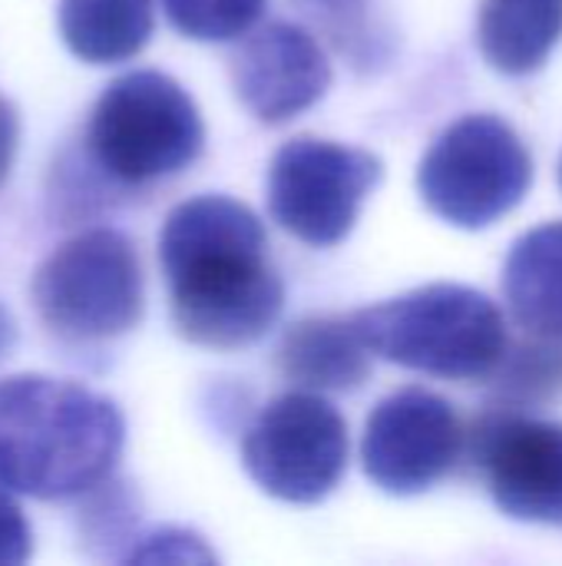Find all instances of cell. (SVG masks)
<instances>
[{"instance_id":"cell-1","label":"cell","mask_w":562,"mask_h":566,"mask_svg":"<svg viewBox=\"0 0 562 566\" xmlns=\"http://www.w3.org/2000/svg\"><path fill=\"white\" fill-rule=\"evenodd\" d=\"M172 322L202 348H245L282 315L285 289L268 259L262 219L229 199L176 206L159 235Z\"/></svg>"},{"instance_id":"cell-2","label":"cell","mask_w":562,"mask_h":566,"mask_svg":"<svg viewBox=\"0 0 562 566\" xmlns=\"http://www.w3.org/2000/svg\"><path fill=\"white\" fill-rule=\"evenodd\" d=\"M113 401L46 375L0 381V488L66 501L99 488L123 451Z\"/></svg>"},{"instance_id":"cell-3","label":"cell","mask_w":562,"mask_h":566,"mask_svg":"<svg viewBox=\"0 0 562 566\" xmlns=\"http://www.w3.org/2000/svg\"><path fill=\"white\" fill-rule=\"evenodd\" d=\"M351 322L371 355L447 381L494 378L510 348L497 302L457 282L404 292Z\"/></svg>"},{"instance_id":"cell-4","label":"cell","mask_w":562,"mask_h":566,"mask_svg":"<svg viewBox=\"0 0 562 566\" xmlns=\"http://www.w3.org/2000/svg\"><path fill=\"white\" fill-rule=\"evenodd\" d=\"M205 143L192 96L166 73L136 70L113 80L93 106L89 153L106 176L146 186L185 169Z\"/></svg>"},{"instance_id":"cell-5","label":"cell","mask_w":562,"mask_h":566,"mask_svg":"<svg viewBox=\"0 0 562 566\" xmlns=\"http://www.w3.org/2000/svg\"><path fill=\"white\" fill-rule=\"evenodd\" d=\"M533 182V159L520 133L490 113L460 116L424 153L421 199L457 229H487L517 209Z\"/></svg>"},{"instance_id":"cell-6","label":"cell","mask_w":562,"mask_h":566,"mask_svg":"<svg viewBox=\"0 0 562 566\" xmlns=\"http://www.w3.org/2000/svg\"><path fill=\"white\" fill-rule=\"evenodd\" d=\"M43 325L66 342H109L142 315L136 249L116 229H89L63 242L33 275Z\"/></svg>"},{"instance_id":"cell-7","label":"cell","mask_w":562,"mask_h":566,"mask_svg":"<svg viewBox=\"0 0 562 566\" xmlns=\"http://www.w3.org/2000/svg\"><path fill=\"white\" fill-rule=\"evenodd\" d=\"M381 172V159L368 149L298 136L275 153L268 169L272 219L308 245H338Z\"/></svg>"},{"instance_id":"cell-8","label":"cell","mask_w":562,"mask_h":566,"mask_svg":"<svg viewBox=\"0 0 562 566\" xmlns=\"http://www.w3.org/2000/svg\"><path fill=\"white\" fill-rule=\"evenodd\" d=\"M248 478L288 504L325 501L348 468V424L318 391L275 398L242 441Z\"/></svg>"},{"instance_id":"cell-9","label":"cell","mask_w":562,"mask_h":566,"mask_svg":"<svg viewBox=\"0 0 562 566\" xmlns=\"http://www.w3.org/2000/svg\"><path fill=\"white\" fill-rule=\"evenodd\" d=\"M464 454V424L454 405L427 388L384 398L364 428V474L394 497H414L444 481Z\"/></svg>"},{"instance_id":"cell-10","label":"cell","mask_w":562,"mask_h":566,"mask_svg":"<svg viewBox=\"0 0 562 566\" xmlns=\"http://www.w3.org/2000/svg\"><path fill=\"white\" fill-rule=\"evenodd\" d=\"M474 451L487 494L507 517L562 527V424L497 411L480 421Z\"/></svg>"},{"instance_id":"cell-11","label":"cell","mask_w":562,"mask_h":566,"mask_svg":"<svg viewBox=\"0 0 562 566\" xmlns=\"http://www.w3.org/2000/svg\"><path fill=\"white\" fill-rule=\"evenodd\" d=\"M232 80L252 116L262 123H288L325 96L331 63L308 30L295 23H268L235 53Z\"/></svg>"},{"instance_id":"cell-12","label":"cell","mask_w":562,"mask_h":566,"mask_svg":"<svg viewBox=\"0 0 562 566\" xmlns=\"http://www.w3.org/2000/svg\"><path fill=\"white\" fill-rule=\"evenodd\" d=\"M503 295L527 335L562 342V222L537 226L513 242Z\"/></svg>"},{"instance_id":"cell-13","label":"cell","mask_w":562,"mask_h":566,"mask_svg":"<svg viewBox=\"0 0 562 566\" xmlns=\"http://www.w3.org/2000/svg\"><path fill=\"white\" fill-rule=\"evenodd\" d=\"M278 365L301 391H354L371 375V352L351 318H305L285 335Z\"/></svg>"},{"instance_id":"cell-14","label":"cell","mask_w":562,"mask_h":566,"mask_svg":"<svg viewBox=\"0 0 562 566\" xmlns=\"http://www.w3.org/2000/svg\"><path fill=\"white\" fill-rule=\"evenodd\" d=\"M477 40L494 70L537 73L562 40V0H480Z\"/></svg>"},{"instance_id":"cell-15","label":"cell","mask_w":562,"mask_h":566,"mask_svg":"<svg viewBox=\"0 0 562 566\" xmlns=\"http://www.w3.org/2000/svg\"><path fill=\"white\" fill-rule=\"evenodd\" d=\"M56 23L79 60L123 63L152 36V0H60Z\"/></svg>"},{"instance_id":"cell-16","label":"cell","mask_w":562,"mask_h":566,"mask_svg":"<svg viewBox=\"0 0 562 566\" xmlns=\"http://www.w3.org/2000/svg\"><path fill=\"white\" fill-rule=\"evenodd\" d=\"M172 27L202 43L245 36L265 10V0H162Z\"/></svg>"},{"instance_id":"cell-17","label":"cell","mask_w":562,"mask_h":566,"mask_svg":"<svg viewBox=\"0 0 562 566\" xmlns=\"http://www.w3.org/2000/svg\"><path fill=\"white\" fill-rule=\"evenodd\" d=\"M523 348H517L510 355H503L497 375L500 381H507V391L513 398H543L562 388V342H550V338H533ZM494 375V378H497Z\"/></svg>"},{"instance_id":"cell-18","label":"cell","mask_w":562,"mask_h":566,"mask_svg":"<svg viewBox=\"0 0 562 566\" xmlns=\"http://www.w3.org/2000/svg\"><path fill=\"white\" fill-rule=\"evenodd\" d=\"M129 564H212L215 554L185 531H156L149 537H142L129 554Z\"/></svg>"},{"instance_id":"cell-19","label":"cell","mask_w":562,"mask_h":566,"mask_svg":"<svg viewBox=\"0 0 562 566\" xmlns=\"http://www.w3.org/2000/svg\"><path fill=\"white\" fill-rule=\"evenodd\" d=\"M308 17H315L344 50L348 43L368 40V10L371 0H295Z\"/></svg>"},{"instance_id":"cell-20","label":"cell","mask_w":562,"mask_h":566,"mask_svg":"<svg viewBox=\"0 0 562 566\" xmlns=\"http://www.w3.org/2000/svg\"><path fill=\"white\" fill-rule=\"evenodd\" d=\"M33 537L20 507L10 501L7 488H0V566L23 564L30 557Z\"/></svg>"},{"instance_id":"cell-21","label":"cell","mask_w":562,"mask_h":566,"mask_svg":"<svg viewBox=\"0 0 562 566\" xmlns=\"http://www.w3.org/2000/svg\"><path fill=\"white\" fill-rule=\"evenodd\" d=\"M17 139H20L17 113H13V106L0 96V182H3L7 172H10V163H13V153H17Z\"/></svg>"},{"instance_id":"cell-22","label":"cell","mask_w":562,"mask_h":566,"mask_svg":"<svg viewBox=\"0 0 562 566\" xmlns=\"http://www.w3.org/2000/svg\"><path fill=\"white\" fill-rule=\"evenodd\" d=\"M13 342H17V325H13L10 312L0 305V358L13 348Z\"/></svg>"},{"instance_id":"cell-23","label":"cell","mask_w":562,"mask_h":566,"mask_svg":"<svg viewBox=\"0 0 562 566\" xmlns=\"http://www.w3.org/2000/svg\"><path fill=\"white\" fill-rule=\"evenodd\" d=\"M560 186H562V163H560Z\"/></svg>"}]
</instances>
